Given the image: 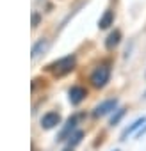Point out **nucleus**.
<instances>
[{"label": "nucleus", "mask_w": 146, "mask_h": 151, "mask_svg": "<svg viewBox=\"0 0 146 151\" xmlns=\"http://www.w3.org/2000/svg\"><path fill=\"white\" fill-rule=\"evenodd\" d=\"M126 114V109H116L114 112H112V116H111V121H109V124L111 126H116L121 119H123V116Z\"/></svg>", "instance_id": "obj_12"}, {"label": "nucleus", "mask_w": 146, "mask_h": 151, "mask_svg": "<svg viewBox=\"0 0 146 151\" xmlns=\"http://www.w3.org/2000/svg\"><path fill=\"white\" fill-rule=\"evenodd\" d=\"M144 123H146V117H137V119H135V121H134V123H132L130 126H126V128H125V130L121 132V140H126V137H128V135H132L134 132L141 130Z\"/></svg>", "instance_id": "obj_9"}, {"label": "nucleus", "mask_w": 146, "mask_h": 151, "mask_svg": "<svg viewBox=\"0 0 146 151\" xmlns=\"http://www.w3.org/2000/svg\"><path fill=\"white\" fill-rule=\"evenodd\" d=\"M111 77H112V62L102 60L93 68V71L89 75V82L95 89H103L111 82Z\"/></svg>", "instance_id": "obj_2"}, {"label": "nucleus", "mask_w": 146, "mask_h": 151, "mask_svg": "<svg viewBox=\"0 0 146 151\" xmlns=\"http://www.w3.org/2000/svg\"><path fill=\"white\" fill-rule=\"evenodd\" d=\"M46 46H48V39H46V37H39V39L34 43V46H32V59H38V57L46 50Z\"/></svg>", "instance_id": "obj_10"}, {"label": "nucleus", "mask_w": 146, "mask_h": 151, "mask_svg": "<svg viewBox=\"0 0 146 151\" xmlns=\"http://www.w3.org/2000/svg\"><path fill=\"white\" fill-rule=\"evenodd\" d=\"M39 123H41V128L52 130V128H55L57 124H61V114L55 112V110H50V112H46V114L41 116Z\"/></svg>", "instance_id": "obj_6"}, {"label": "nucleus", "mask_w": 146, "mask_h": 151, "mask_svg": "<svg viewBox=\"0 0 146 151\" xmlns=\"http://www.w3.org/2000/svg\"><path fill=\"white\" fill-rule=\"evenodd\" d=\"M75 68H77V55L75 53H68V55H64L61 59H55L50 64H46L45 71L52 73L53 78H62L66 75H69Z\"/></svg>", "instance_id": "obj_1"}, {"label": "nucleus", "mask_w": 146, "mask_h": 151, "mask_svg": "<svg viewBox=\"0 0 146 151\" xmlns=\"http://www.w3.org/2000/svg\"><path fill=\"white\" fill-rule=\"evenodd\" d=\"M87 98V89L84 87V86H71L69 89H68V100H69V103L71 105H80L84 100Z\"/></svg>", "instance_id": "obj_5"}, {"label": "nucleus", "mask_w": 146, "mask_h": 151, "mask_svg": "<svg viewBox=\"0 0 146 151\" xmlns=\"http://www.w3.org/2000/svg\"><path fill=\"white\" fill-rule=\"evenodd\" d=\"M82 139H84V132H82V130H75V132L68 137V146H69V147H75L77 144L82 142Z\"/></svg>", "instance_id": "obj_11"}, {"label": "nucleus", "mask_w": 146, "mask_h": 151, "mask_svg": "<svg viewBox=\"0 0 146 151\" xmlns=\"http://www.w3.org/2000/svg\"><path fill=\"white\" fill-rule=\"evenodd\" d=\"M114 22H116V11L112 7H107L103 11V14L98 18V29L100 30H107V29H111L114 25Z\"/></svg>", "instance_id": "obj_7"}, {"label": "nucleus", "mask_w": 146, "mask_h": 151, "mask_svg": "<svg viewBox=\"0 0 146 151\" xmlns=\"http://www.w3.org/2000/svg\"><path fill=\"white\" fill-rule=\"evenodd\" d=\"M144 133H146V123H144V126H142V128H141V130H139V132H137L135 135H137V137H142Z\"/></svg>", "instance_id": "obj_14"}, {"label": "nucleus", "mask_w": 146, "mask_h": 151, "mask_svg": "<svg viewBox=\"0 0 146 151\" xmlns=\"http://www.w3.org/2000/svg\"><path fill=\"white\" fill-rule=\"evenodd\" d=\"M41 20H43V14H41L39 11H34V13H32V29H38Z\"/></svg>", "instance_id": "obj_13"}, {"label": "nucleus", "mask_w": 146, "mask_h": 151, "mask_svg": "<svg viewBox=\"0 0 146 151\" xmlns=\"http://www.w3.org/2000/svg\"><path fill=\"white\" fill-rule=\"evenodd\" d=\"M84 117V114L82 112H77V114H73L71 117H68V121L64 123V126L61 128V132H59V135H57V140L61 142V140H68V137L77 130V124H79V121Z\"/></svg>", "instance_id": "obj_3"}, {"label": "nucleus", "mask_w": 146, "mask_h": 151, "mask_svg": "<svg viewBox=\"0 0 146 151\" xmlns=\"http://www.w3.org/2000/svg\"><path fill=\"white\" fill-rule=\"evenodd\" d=\"M121 39H123V32H121V29H112V30L107 34L105 41H103L105 50H107V52H112V50L121 43Z\"/></svg>", "instance_id": "obj_8"}, {"label": "nucleus", "mask_w": 146, "mask_h": 151, "mask_svg": "<svg viewBox=\"0 0 146 151\" xmlns=\"http://www.w3.org/2000/svg\"><path fill=\"white\" fill-rule=\"evenodd\" d=\"M62 151H73V147H69V146H68V147H64Z\"/></svg>", "instance_id": "obj_15"}, {"label": "nucleus", "mask_w": 146, "mask_h": 151, "mask_svg": "<svg viewBox=\"0 0 146 151\" xmlns=\"http://www.w3.org/2000/svg\"><path fill=\"white\" fill-rule=\"evenodd\" d=\"M118 98H109V100H103L102 103H98L95 109H93V117H103V116H109L112 114L116 109H118Z\"/></svg>", "instance_id": "obj_4"}, {"label": "nucleus", "mask_w": 146, "mask_h": 151, "mask_svg": "<svg viewBox=\"0 0 146 151\" xmlns=\"http://www.w3.org/2000/svg\"><path fill=\"white\" fill-rule=\"evenodd\" d=\"M144 98H146V93H144Z\"/></svg>", "instance_id": "obj_16"}]
</instances>
